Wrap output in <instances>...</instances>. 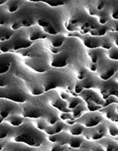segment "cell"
<instances>
[{"mask_svg": "<svg viewBox=\"0 0 118 151\" xmlns=\"http://www.w3.org/2000/svg\"><path fill=\"white\" fill-rule=\"evenodd\" d=\"M21 5H22V1H6L5 4V10L8 14H12L16 13Z\"/></svg>", "mask_w": 118, "mask_h": 151, "instance_id": "cell-25", "label": "cell"}, {"mask_svg": "<svg viewBox=\"0 0 118 151\" xmlns=\"http://www.w3.org/2000/svg\"><path fill=\"white\" fill-rule=\"evenodd\" d=\"M97 87L99 89V94L103 101L112 95L117 96V73L108 80L102 81L99 79Z\"/></svg>", "mask_w": 118, "mask_h": 151, "instance_id": "cell-6", "label": "cell"}, {"mask_svg": "<svg viewBox=\"0 0 118 151\" xmlns=\"http://www.w3.org/2000/svg\"><path fill=\"white\" fill-rule=\"evenodd\" d=\"M45 39L47 40L51 47L60 48L63 45L66 40V37L63 34H57V35H51V36L48 35V37Z\"/></svg>", "mask_w": 118, "mask_h": 151, "instance_id": "cell-16", "label": "cell"}, {"mask_svg": "<svg viewBox=\"0 0 118 151\" xmlns=\"http://www.w3.org/2000/svg\"><path fill=\"white\" fill-rule=\"evenodd\" d=\"M51 146L48 148V151H64L66 148H68L65 146H62L59 143H50Z\"/></svg>", "mask_w": 118, "mask_h": 151, "instance_id": "cell-33", "label": "cell"}, {"mask_svg": "<svg viewBox=\"0 0 118 151\" xmlns=\"http://www.w3.org/2000/svg\"><path fill=\"white\" fill-rule=\"evenodd\" d=\"M103 121H104V117L99 111L84 113L82 116L76 119V122L81 124L84 128L95 127Z\"/></svg>", "mask_w": 118, "mask_h": 151, "instance_id": "cell-7", "label": "cell"}, {"mask_svg": "<svg viewBox=\"0 0 118 151\" xmlns=\"http://www.w3.org/2000/svg\"><path fill=\"white\" fill-rule=\"evenodd\" d=\"M0 12H1V9H0Z\"/></svg>", "mask_w": 118, "mask_h": 151, "instance_id": "cell-39", "label": "cell"}, {"mask_svg": "<svg viewBox=\"0 0 118 151\" xmlns=\"http://www.w3.org/2000/svg\"><path fill=\"white\" fill-rule=\"evenodd\" d=\"M84 130V127L81 124L77 123V122H75L73 124H70L69 126H68V133L72 136L82 135Z\"/></svg>", "mask_w": 118, "mask_h": 151, "instance_id": "cell-24", "label": "cell"}, {"mask_svg": "<svg viewBox=\"0 0 118 151\" xmlns=\"http://www.w3.org/2000/svg\"><path fill=\"white\" fill-rule=\"evenodd\" d=\"M6 143V142H5V141H0V151H3Z\"/></svg>", "mask_w": 118, "mask_h": 151, "instance_id": "cell-37", "label": "cell"}, {"mask_svg": "<svg viewBox=\"0 0 118 151\" xmlns=\"http://www.w3.org/2000/svg\"><path fill=\"white\" fill-rule=\"evenodd\" d=\"M4 121L7 123L9 125H11L12 127H18L24 123L25 118L21 114L15 113V114H11L10 116H8Z\"/></svg>", "mask_w": 118, "mask_h": 151, "instance_id": "cell-19", "label": "cell"}, {"mask_svg": "<svg viewBox=\"0 0 118 151\" xmlns=\"http://www.w3.org/2000/svg\"><path fill=\"white\" fill-rule=\"evenodd\" d=\"M98 78L106 81L111 78L114 74L117 73V60H109L103 54L97 61Z\"/></svg>", "mask_w": 118, "mask_h": 151, "instance_id": "cell-5", "label": "cell"}, {"mask_svg": "<svg viewBox=\"0 0 118 151\" xmlns=\"http://www.w3.org/2000/svg\"><path fill=\"white\" fill-rule=\"evenodd\" d=\"M51 107L48 104L47 101H26L21 108H20V114L25 118H44L51 110Z\"/></svg>", "mask_w": 118, "mask_h": 151, "instance_id": "cell-2", "label": "cell"}, {"mask_svg": "<svg viewBox=\"0 0 118 151\" xmlns=\"http://www.w3.org/2000/svg\"><path fill=\"white\" fill-rule=\"evenodd\" d=\"M84 141V139L83 138V136H72V135H69L68 139H67V143H66V147L69 148H73V149H77L81 147V145L83 144V142Z\"/></svg>", "mask_w": 118, "mask_h": 151, "instance_id": "cell-20", "label": "cell"}, {"mask_svg": "<svg viewBox=\"0 0 118 151\" xmlns=\"http://www.w3.org/2000/svg\"><path fill=\"white\" fill-rule=\"evenodd\" d=\"M78 95H79L80 99L85 103V105L97 104V105L101 106V108H102V103L104 101L101 99L99 94L97 93L96 92H94L91 89H85V90H83Z\"/></svg>", "mask_w": 118, "mask_h": 151, "instance_id": "cell-9", "label": "cell"}, {"mask_svg": "<svg viewBox=\"0 0 118 151\" xmlns=\"http://www.w3.org/2000/svg\"><path fill=\"white\" fill-rule=\"evenodd\" d=\"M2 122H4V118H2L1 116H0V124H1Z\"/></svg>", "mask_w": 118, "mask_h": 151, "instance_id": "cell-38", "label": "cell"}, {"mask_svg": "<svg viewBox=\"0 0 118 151\" xmlns=\"http://www.w3.org/2000/svg\"><path fill=\"white\" fill-rule=\"evenodd\" d=\"M82 39L84 45L89 49H96L100 47V37H92L88 34L86 35H77Z\"/></svg>", "mask_w": 118, "mask_h": 151, "instance_id": "cell-14", "label": "cell"}, {"mask_svg": "<svg viewBox=\"0 0 118 151\" xmlns=\"http://www.w3.org/2000/svg\"><path fill=\"white\" fill-rule=\"evenodd\" d=\"M38 130H40V131H42V132H44V130L48 126V124H47V123L44 121V118H42V117H40V118H36V121H35V124H34Z\"/></svg>", "mask_w": 118, "mask_h": 151, "instance_id": "cell-32", "label": "cell"}, {"mask_svg": "<svg viewBox=\"0 0 118 151\" xmlns=\"http://www.w3.org/2000/svg\"><path fill=\"white\" fill-rule=\"evenodd\" d=\"M3 151H34V148L23 143L10 141L6 143Z\"/></svg>", "mask_w": 118, "mask_h": 151, "instance_id": "cell-15", "label": "cell"}, {"mask_svg": "<svg viewBox=\"0 0 118 151\" xmlns=\"http://www.w3.org/2000/svg\"><path fill=\"white\" fill-rule=\"evenodd\" d=\"M64 73L62 71L59 70H47L44 72L40 77H42V79H40V82L43 86V88L45 91H50L52 88L58 87V86H70L67 82L66 78H64ZM72 88V86H71Z\"/></svg>", "mask_w": 118, "mask_h": 151, "instance_id": "cell-4", "label": "cell"}, {"mask_svg": "<svg viewBox=\"0 0 118 151\" xmlns=\"http://www.w3.org/2000/svg\"><path fill=\"white\" fill-rule=\"evenodd\" d=\"M77 151H91L89 148H87V147H83V146H81L79 148H77Z\"/></svg>", "mask_w": 118, "mask_h": 151, "instance_id": "cell-36", "label": "cell"}, {"mask_svg": "<svg viewBox=\"0 0 118 151\" xmlns=\"http://www.w3.org/2000/svg\"><path fill=\"white\" fill-rule=\"evenodd\" d=\"M27 37H28V39L33 43L34 41L38 40V39L46 38L48 35L43 30L42 28L36 25V26H32L27 29Z\"/></svg>", "mask_w": 118, "mask_h": 151, "instance_id": "cell-12", "label": "cell"}, {"mask_svg": "<svg viewBox=\"0 0 118 151\" xmlns=\"http://www.w3.org/2000/svg\"><path fill=\"white\" fill-rule=\"evenodd\" d=\"M11 129H12V126L9 125L5 121L0 124V140H2L6 138H8Z\"/></svg>", "mask_w": 118, "mask_h": 151, "instance_id": "cell-26", "label": "cell"}, {"mask_svg": "<svg viewBox=\"0 0 118 151\" xmlns=\"http://www.w3.org/2000/svg\"><path fill=\"white\" fill-rule=\"evenodd\" d=\"M7 73L0 75V87H6L13 82V76Z\"/></svg>", "mask_w": 118, "mask_h": 151, "instance_id": "cell-27", "label": "cell"}, {"mask_svg": "<svg viewBox=\"0 0 118 151\" xmlns=\"http://www.w3.org/2000/svg\"><path fill=\"white\" fill-rule=\"evenodd\" d=\"M98 143L103 147L105 151H118V144L115 138L105 136L99 139Z\"/></svg>", "mask_w": 118, "mask_h": 151, "instance_id": "cell-13", "label": "cell"}, {"mask_svg": "<svg viewBox=\"0 0 118 151\" xmlns=\"http://www.w3.org/2000/svg\"><path fill=\"white\" fill-rule=\"evenodd\" d=\"M80 81L82 83L84 89H92V88L97 87L99 78L95 77V76H93V73L89 72L86 77L83 80H80Z\"/></svg>", "mask_w": 118, "mask_h": 151, "instance_id": "cell-17", "label": "cell"}, {"mask_svg": "<svg viewBox=\"0 0 118 151\" xmlns=\"http://www.w3.org/2000/svg\"><path fill=\"white\" fill-rule=\"evenodd\" d=\"M32 42L28 39L27 37V29H20L15 30L12 37L3 43H0V52L6 53L10 52L11 51H18L20 49H26L32 45Z\"/></svg>", "mask_w": 118, "mask_h": 151, "instance_id": "cell-3", "label": "cell"}, {"mask_svg": "<svg viewBox=\"0 0 118 151\" xmlns=\"http://www.w3.org/2000/svg\"><path fill=\"white\" fill-rule=\"evenodd\" d=\"M8 138L14 142L26 144L29 147H39L46 139L45 134L38 130L31 122L24 121L18 127H12Z\"/></svg>", "mask_w": 118, "mask_h": 151, "instance_id": "cell-1", "label": "cell"}, {"mask_svg": "<svg viewBox=\"0 0 118 151\" xmlns=\"http://www.w3.org/2000/svg\"><path fill=\"white\" fill-rule=\"evenodd\" d=\"M83 90H84V87H83V86H82L81 81H80V80L76 81V84L74 85V92H75L77 94H79Z\"/></svg>", "mask_w": 118, "mask_h": 151, "instance_id": "cell-35", "label": "cell"}, {"mask_svg": "<svg viewBox=\"0 0 118 151\" xmlns=\"http://www.w3.org/2000/svg\"><path fill=\"white\" fill-rule=\"evenodd\" d=\"M65 128H66V124L60 120L57 123H55L54 124L48 125L44 130V132L48 135H54V134H57V133H60V132H63V130Z\"/></svg>", "mask_w": 118, "mask_h": 151, "instance_id": "cell-18", "label": "cell"}, {"mask_svg": "<svg viewBox=\"0 0 118 151\" xmlns=\"http://www.w3.org/2000/svg\"><path fill=\"white\" fill-rule=\"evenodd\" d=\"M86 111H87V109H86V105H85V103L82 101L75 109H70L69 112L71 114V116H72V117L76 120V119H77V118H79L80 116H82L84 113H86Z\"/></svg>", "mask_w": 118, "mask_h": 151, "instance_id": "cell-22", "label": "cell"}, {"mask_svg": "<svg viewBox=\"0 0 118 151\" xmlns=\"http://www.w3.org/2000/svg\"><path fill=\"white\" fill-rule=\"evenodd\" d=\"M47 102L50 105V107H51L52 109H59L60 111L62 112H69V109L67 107V103L65 101H63L60 95H59L58 93H56L55 91H50L47 93Z\"/></svg>", "mask_w": 118, "mask_h": 151, "instance_id": "cell-8", "label": "cell"}, {"mask_svg": "<svg viewBox=\"0 0 118 151\" xmlns=\"http://www.w3.org/2000/svg\"><path fill=\"white\" fill-rule=\"evenodd\" d=\"M104 50L103 49H99V48H96V49H90L87 52L88 57H89V61L92 63H97V61L99 60V59L104 54Z\"/></svg>", "mask_w": 118, "mask_h": 151, "instance_id": "cell-23", "label": "cell"}, {"mask_svg": "<svg viewBox=\"0 0 118 151\" xmlns=\"http://www.w3.org/2000/svg\"><path fill=\"white\" fill-rule=\"evenodd\" d=\"M99 112L103 116V117H106L110 122L114 124L117 123V103H113L107 107L101 108Z\"/></svg>", "mask_w": 118, "mask_h": 151, "instance_id": "cell-10", "label": "cell"}, {"mask_svg": "<svg viewBox=\"0 0 118 151\" xmlns=\"http://www.w3.org/2000/svg\"><path fill=\"white\" fill-rule=\"evenodd\" d=\"M88 73H89V71H88L87 68L84 66H77V68H76V71H75L77 78L78 80H83L87 76Z\"/></svg>", "mask_w": 118, "mask_h": 151, "instance_id": "cell-28", "label": "cell"}, {"mask_svg": "<svg viewBox=\"0 0 118 151\" xmlns=\"http://www.w3.org/2000/svg\"><path fill=\"white\" fill-rule=\"evenodd\" d=\"M107 58L112 60H118V49L116 46H112L107 52Z\"/></svg>", "mask_w": 118, "mask_h": 151, "instance_id": "cell-31", "label": "cell"}, {"mask_svg": "<svg viewBox=\"0 0 118 151\" xmlns=\"http://www.w3.org/2000/svg\"><path fill=\"white\" fill-rule=\"evenodd\" d=\"M81 101H82V100H81L79 97H70V96H69V99L66 101V103H67L68 109L70 110V109H75Z\"/></svg>", "mask_w": 118, "mask_h": 151, "instance_id": "cell-29", "label": "cell"}, {"mask_svg": "<svg viewBox=\"0 0 118 151\" xmlns=\"http://www.w3.org/2000/svg\"><path fill=\"white\" fill-rule=\"evenodd\" d=\"M14 56L10 52L0 53V75L6 74L11 69L13 65Z\"/></svg>", "mask_w": 118, "mask_h": 151, "instance_id": "cell-11", "label": "cell"}, {"mask_svg": "<svg viewBox=\"0 0 118 151\" xmlns=\"http://www.w3.org/2000/svg\"><path fill=\"white\" fill-rule=\"evenodd\" d=\"M107 132H108V134L112 137V138H115L118 135V129H117V125L116 124L111 123L109 124H107Z\"/></svg>", "mask_w": 118, "mask_h": 151, "instance_id": "cell-30", "label": "cell"}, {"mask_svg": "<svg viewBox=\"0 0 118 151\" xmlns=\"http://www.w3.org/2000/svg\"><path fill=\"white\" fill-rule=\"evenodd\" d=\"M14 33V30H13L9 25H0V43L9 40Z\"/></svg>", "mask_w": 118, "mask_h": 151, "instance_id": "cell-21", "label": "cell"}, {"mask_svg": "<svg viewBox=\"0 0 118 151\" xmlns=\"http://www.w3.org/2000/svg\"><path fill=\"white\" fill-rule=\"evenodd\" d=\"M0 53H1V52H0Z\"/></svg>", "mask_w": 118, "mask_h": 151, "instance_id": "cell-40", "label": "cell"}, {"mask_svg": "<svg viewBox=\"0 0 118 151\" xmlns=\"http://www.w3.org/2000/svg\"><path fill=\"white\" fill-rule=\"evenodd\" d=\"M43 3L44 4H46V5H49L50 6L54 7V8L65 5V2L64 1H44Z\"/></svg>", "mask_w": 118, "mask_h": 151, "instance_id": "cell-34", "label": "cell"}]
</instances>
